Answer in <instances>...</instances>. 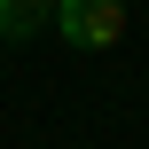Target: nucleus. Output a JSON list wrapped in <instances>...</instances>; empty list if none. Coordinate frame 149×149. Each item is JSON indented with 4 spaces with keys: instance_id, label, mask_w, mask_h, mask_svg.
I'll return each instance as SVG.
<instances>
[{
    "instance_id": "1",
    "label": "nucleus",
    "mask_w": 149,
    "mask_h": 149,
    "mask_svg": "<svg viewBox=\"0 0 149 149\" xmlns=\"http://www.w3.org/2000/svg\"><path fill=\"white\" fill-rule=\"evenodd\" d=\"M47 31H63L79 55H94V47L126 39V0H55V24Z\"/></svg>"
},
{
    "instance_id": "2",
    "label": "nucleus",
    "mask_w": 149,
    "mask_h": 149,
    "mask_svg": "<svg viewBox=\"0 0 149 149\" xmlns=\"http://www.w3.org/2000/svg\"><path fill=\"white\" fill-rule=\"evenodd\" d=\"M55 24V0H0V39L16 47V39H39Z\"/></svg>"
}]
</instances>
